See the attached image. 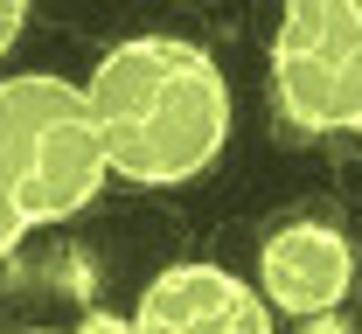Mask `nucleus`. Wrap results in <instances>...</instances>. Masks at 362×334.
Segmentation results:
<instances>
[{"label":"nucleus","instance_id":"obj_1","mask_svg":"<svg viewBox=\"0 0 362 334\" xmlns=\"http://www.w3.org/2000/svg\"><path fill=\"white\" fill-rule=\"evenodd\" d=\"M112 174L133 189H181L230 146V84L216 56L181 35H133L84 77Z\"/></svg>","mask_w":362,"mask_h":334},{"label":"nucleus","instance_id":"obj_2","mask_svg":"<svg viewBox=\"0 0 362 334\" xmlns=\"http://www.w3.org/2000/svg\"><path fill=\"white\" fill-rule=\"evenodd\" d=\"M0 181L28 223H70L112 181L90 91L49 70L0 77Z\"/></svg>","mask_w":362,"mask_h":334},{"label":"nucleus","instance_id":"obj_3","mask_svg":"<svg viewBox=\"0 0 362 334\" xmlns=\"http://www.w3.org/2000/svg\"><path fill=\"white\" fill-rule=\"evenodd\" d=\"M362 56V0H279L272 97L300 133H349V70Z\"/></svg>","mask_w":362,"mask_h":334},{"label":"nucleus","instance_id":"obj_4","mask_svg":"<svg viewBox=\"0 0 362 334\" xmlns=\"http://www.w3.org/2000/svg\"><path fill=\"white\" fill-rule=\"evenodd\" d=\"M133 328L139 334H272V299L265 286L237 279L230 265L181 258V265L146 279Z\"/></svg>","mask_w":362,"mask_h":334},{"label":"nucleus","instance_id":"obj_5","mask_svg":"<svg viewBox=\"0 0 362 334\" xmlns=\"http://www.w3.org/2000/svg\"><path fill=\"white\" fill-rule=\"evenodd\" d=\"M258 286H265V299L279 314L320 321L356 286V244L334 223H279L265 237V251H258Z\"/></svg>","mask_w":362,"mask_h":334},{"label":"nucleus","instance_id":"obj_6","mask_svg":"<svg viewBox=\"0 0 362 334\" xmlns=\"http://www.w3.org/2000/svg\"><path fill=\"white\" fill-rule=\"evenodd\" d=\"M28 230H35V223H28V216H21V202H14V189H7V181H0V265H7V258H14V244L28 237Z\"/></svg>","mask_w":362,"mask_h":334},{"label":"nucleus","instance_id":"obj_7","mask_svg":"<svg viewBox=\"0 0 362 334\" xmlns=\"http://www.w3.org/2000/svg\"><path fill=\"white\" fill-rule=\"evenodd\" d=\"M28 7H35V0H0V56L21 42V28H28Z\"/></svg>","mask_w":362,"mask_h":334},{"label":"nucleus","instance_id":"obj_8","mask_svg":"<svg viewBox=\"0 0 362 334\" xmlns=\"http://www.w3.org/2000/svg\"><path fill=\"white\" fill-rule=\"evenodd\" d=\"M77 334H139L133 321H119V314H105V306H90L84 321H77Z\"/></svg>","mask_w":362,"mask_h":334},{"label":"nucleus","instance_id":"obj_9","mask_svg":"<svg viewBox=\"0 0 362 334\" xmlns=\"http://www.w3.org/2000/svg\"><path fill=\"white\" fill-rule=\"evenodd\" d=\"M349 133H362V56H356V70H349Z\"/></svg>","mask_w":362,"mask_h":334},{"label":"nucleus","instance_id":"obj_10","mask_svg":"<svg viewBox=\"0 0 362 334\" xmlns=\"http://www.w3.org/2000/svg\"><path fill=\"white\" fill-rule=\"evenodd\" d=\"M28 334H77V328H28Z\"/></svg>","mask_w":362,"mask_h":334}]
</instances>
